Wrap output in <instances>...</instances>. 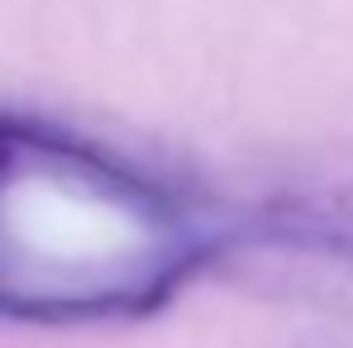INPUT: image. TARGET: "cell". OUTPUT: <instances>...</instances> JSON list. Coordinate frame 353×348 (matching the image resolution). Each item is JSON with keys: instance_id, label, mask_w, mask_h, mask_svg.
Returning a JSON list of instances; mask_svg holds the SVG:
<instances>
[{"instance_id": "cell-1", "label": "cell", "mask_w": 353, "mask_h": 348, "mask_svg": "<svg viewBox=\"0 0 353 348\" xmlns=\"http://www.w3.org/2000/svg\"><path fill=\"white\" fill-rule=\"evenodd\" d=\"M215 253V220L176 186L58 124L0 115V320H139Z\"/></svg>"}]
</instances>
